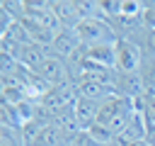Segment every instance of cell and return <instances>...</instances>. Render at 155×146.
Listing matches in <instances>:
<instances>
[{
  "mask_svg": "<svg viewBox=\"0 0 155 146\" xmlns=\"http://www.w3.org/2000/svg\"><path fill=\"white\" fill-rule=\"evenodd\" d=\"M75 34L80 39V44L85 46H94V44H116V32L111 29V24L104 17H92V19H80L75 24Z\"/></svg>",
  "mask_w": 155,
  "mask_h": 146,
  "instance_id": "6da1fadb",
  "label": "cell"
},
{
  "mask_svg": "<svg viewBox=\"0 0 155 146\" xmlns=\"http://www.w3.org/2000/svg\"><path fill=\"white\" fill-rule=\"evenodd\" d=\"M143 46L133 39H116V71L121 73H136L143 63Z\"/></svg>",
  "mask_w": 155,
  "mask_h": 146,
  "instance_id": "7a4b0ae2",
  "label": "cell"
},
{
  "mask_svg": "<svg viewBox=\"0 0 155 146\" xmlns=\"http://www.w3.org/2000/svg\"><path fill=\"white\" fill-rule=\"evenodd\" d=\"M51 114H58V112H65V109H73L75 102H78V92L73 85H61V88H51L41 100H39Z\"/></svg>",
  "mask_w": 155,
  "mask_h": 146,
  "instance_id": "3957f363",
  "label": "cell"
},
{
  "mask_svg": "<svg viewBox=\"0 0 155 146\" xmlns=\"http://www.w3.org/2000/svg\"><path fill=\"white\" fill-rule=\"evenodd\" d=\"M82 80L109 85V88L116 90V68H107V66H99V63H92V61H82L80 58V80L78 83H82Z\"/></svg>",
  "mask_w": 155,
  "mask_h": 146,
  "instance_id": "277c9868",
  "label": "cell"
},
{
  "mask_svg": "<svg viewBox=\"0 0 155 146\" xmlns=\"http://www.w3.org/2000/svg\"><path fill=\"white\" fill-rule=\"evenodd\" d=\"M80 39H78V34H75V29H61L56 36H53V44L48 46V51H51V56H56V58H61V61H68V58H73L78 51H80Z\"/></svg>",
  "mask_w": 155,
  "mask_h": 146,
  "instance_id": "5b68a950",
  "label": "cell"
},
{
  "mask_svg": "<svg viewBox=\"0 0 155 146\" xmlns=\"http://www.w3.org/2000/svg\"><path fill=\"white\" fill-rule=\"evenodd\" d=\"M82 61H92L107 68H116V44H94V46H80V51L75 54Z\"/></svg>",
  "mask_w": 155,
  "mask_h": 146,
  "instance_id": "8992f818",
  "label": "cell"
},
{
  "mask_svg": "<svg viewBox=\"0 0 155 146\" xmlns=\"http://www.w3.org/2000/svg\"><path fill=\"white\" fill-rule=\"evenodd\" d=\"M51 88H61V85H73L70 83V73H68V63L56 58V56H48L44 61V66L36 71Z\"/></svg>",
  "mask_w": 155,
  "mask_h": 146,
  "instance_id": "52a82bcc",
  "label": "cell"
},
{
  "mask_svg": "<svg viewBox=\"0 0 155 146\" xmlns=\"http://www.w3.org/2000/svg\"><path fill=\"white\" fill-rule=\"evenodd\" d=\"M116 92L124 95V97H128V100L140 97L145 92V83H143L140 71H136V73H121V71H116Z\"/></svg>",
  "mask_w": 155,
  "mask_h": 146,
  "instance_id": "ba28073f",
  "label": "cell"
},
{
  "mask_svg": "<svg viewBox=\"0 0 155 146\" xmlns=\"http://www.w3.org/2000/svg\"><path fill=\"white\" fill-rule=\"evenodd\" d=\"M148 136V122H145V117L140 114V112H136L133 114V119L128 122V127L114 139L119 146H124V144H131V141H140V139H145Z\"/></svg>",
  "mask_w": 155,
  "mask_h": 146,
  "instance_id": "9c48e42d",
  "label": "cell"
},
{
  "mask_svg": "<svg viewBox=\"0 0 155 146\" xmlns=\"http://www.w3.org/2000/svg\"><path fill=\"white\" fill-rule=\"evenodd\" d=\"M48 49L46 46H39V44H24L22 46V51H19V56H17V61L22 63V66H27V68H31V71H39L41 66H44V61L48 58V54H46Z\"/></svg>",
  "mask_w": 155,
  "mask_h": 146,
  "instance_id": "30bf717a",
  "label": "cell"
},
{
  "mask_svg": "<svg viewBox=\"0 0 155 146\" xmlns=\"http://www.w3.org/2000/svg\"><path fill=\"white\" fill-rule=\"evenodd\" d=\"M51 124H53L58 131H63V136L68 139V144H70V139H73L75 134H80V131H82V127H80V122H78V114H75V109H65V112H58V114H53Z\"/></svg>",
  "mask_w": 155,
  "mask_h": 146,
  "instance_id": "8fae6325",
  "label": "cell"
},
{
  "mask_svg": "<svg viewBox=\"0 0 155 146\" xmlns=\"http://www.w3.org/2000/svg\"><path fill=\"white\" fill-rule=\"evenodd\" d=\"M73 88H75L78 97H87V100H94V102H104V100H109L111 95H116L114 88L99 85V83H87V80H82V83L73 85Z\"/></svg>",
  "mask_w": 155,
  "mask_h": 146,
  "instance_id": "7c38bea8",
  "label": "cell"
},
{
  "mask_svg": "<svg viewBox=\"0 0 155 146\" xmlns=\"http://www.w3.org/2000/svg\"><path fill=\"white\" fill-rule=\"evenodd\" d=\"M75 114H78V122L82 129H90L94 122H97V114H99V102L94 100H87V97H78L75 102Z\"/></svg>",
  "mask_w": 155,
  "mask_h": 146,
  "instance_id": "4fadbf2b",
  "label": "cell"
},
{
  "mask_svg": "<svg viewBox=\"0 0 155 146\" xmlns=\"http://www.w3.org/2000/svg\"><path fill=\"white\" fill-rule=\"evenodd\" d=\"M51 12L58 17V22H61L65 29H75V24L80 22V15H78V10H75V2H68V0H63V2H51Z\"/></svg>",
  "mask_w": 155,
  "mask_h": 146,
  "instance_id": "5bb4252c",
  "label": "cell"
},
{
  "mask_svg": "<svg viewBox=\"0 0 155 146\" xmlns=\"http://www.w3.org/2000/svg\"><path fill=\"white\" fill-rule=\"evenodd\" d=\"M46 124H41L39 119H31L27 124H22V129L17 131L19 134V141L22 146H39V139H41V131H44Z\"/></svg>",
  "mask_w": 155,
  "mask_h": 146,
  "instance_id": "9a60e30c",
  "label": "cell"
},
{
  "mask_svg": "<svg viewBox=\"0 0 155 146\" xmlns=\"http://www.w3.org/2000/svg\"><path fill=\"white\" fill-rule=\"evenodd\" d=\"M39 146H68V139L63 136V131H58L53 124H46L39 139Z\"/></svg>",
  "mask_w": 155,
  "mask_h": 146,
  "instance_id": "2e32d148",
  "label": "cell"
},
{
  "mask_svg": "<svg viewBox=\"0 0 155 146\" xmlns=\"http://www.w3.org/2000/svg\"><path fill=\"white\" fill-rule=\"evenodd\" d=\"M140 75H143L145 88H153V90H155V56H150V54H145V56H143Z\"/></svg>",
  "mask_w": 155,
  "mask_h": 146,
  "instance_id": "e0dca14e",
  "label": "cell"
},
{
  "mask_svg": "<svg viewBox=\"0 0 155 146\" xmlns=\"http://www.w3.org/2000/svg\"><path fill=\"white\" fill-rule=\"evenodd\" d=\"M143 100H145L143 117H145V122H148V124H155V90H153V88H145Z\"/></svg>",
  "mask_w": 155,
  "mask_h": 146,
  "instance_id": "ac0fdd59",
  "label": "cell"
},
{
  "mask_svg": "<svg viewBox=\"0 0 155 146\" xmlns=\"http://www.w3.org/2000/svg\"><path fill=\"white\" fill-rule=\"evenodd\" d=\"M143 15V2L136 0H121V17H140Z\"/></svg>",
  "mask_w": 155,
  "mask_h": 146,
  "instance_id": "d6986e66",
  "label": "cell"
},
{
  "mask_svg": "<svg viewBox=\"0 0 155 146\" xmlns=\"http://www.w3.org/2000/svg\"><path fill=\"white\" fill-rule=\"evenodd\" d=\"M68 146H102V144H99V141H97L87 129H82L80 134H75V136L70 139V144H68Z\"/></svg>",
  "mask_w": 155,
  "mask_h": 146,
  "instance_id": "ffe728a7",
  "label": "cell"
},
{
  "mask_svg": "<svg viewBox=\"0 0 155 146\" xmlns=\"http://www.w3.org/2000/svg\"><path fill=\"white\" fill-rule=\"evenodd\" d=\"M140 19H143L145 32H153V29H155V2H143V15H140Z\"/></svg>",
  "mask_w": 155,
  "mask_h": 146,
  "instance_id": "44dd1931",
  "label": "cell"
},
{
  "mask_svg": "<svg viewBox=\"0 0 155 146\" xmlns=\"http://www.w3.org/2000/svg\"><path fill=\"white\" fill-rule=\"evenodd\" d=\"M0 146H22V141H19V134H17L15 129H7V127H2V131H0Z\"/></svg>",
  "mask_w": 155,
  "mask_h": 146,
  "instance_id": "7402d4cb",
  "label": "cell"
},
{
  "mask_svg": "<svg viewBox=\"0 0 155 146\" xmlns=\"http://www.w3.org/2000/svg\"><path fill=\"white\" fill-rule=\"evenodd\" d=\"M145 139H148L150 146H155V124H148V136Z\"/></svg>",
  "mask_w": 155,
  "mask_h": 146,
  "instance_id": "603a6c76",
  "label": "cell"
},
{
  "mask_svg": "<svg viewBox=\"0 0 155 146\" xmlns=\"http://www.w3.org/2000/svg\"><path fill=\"white\" fill-rule=\"evenodd\" d=\"M124 146H150L148 139H140V141H131V144H124Z\"/></svg>",
  "mask_w": 155,
  "mask_h": 146,
  "instance_id": "cb8c5ba5",
  "label": "cell"
},
{
  "mask_svg": "<svg viewBox=\"0 0 155 146\" xmlns=\"http://www.w3.org/2000/svg\"><path fill=\"white\" fill-rule=\"evenodd\" d=\"M109 146H119V144H116V141H114V144H109Z\"/></svg>",
  "mask_w": 155,
  "mask_h": 146,
  "instance_id": "d4e9b609",
  "label": "cell"
}]
</instances>
